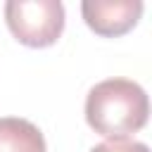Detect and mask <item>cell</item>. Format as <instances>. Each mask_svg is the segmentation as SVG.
<instances>
[{"instance_id": "obj_2", "label": "cell", "mask_w": 152, "mask_h": 152, "mask_svg": "<svg viewBox=\"0 0 152 152\" xmlns=\"http://www.w3.org/2000/svg\"><path fill=\"white\" fill-rule=\"evenodd\" d=\"M5 21L26 48H50L64 31V5L59 0H10Z\"/></svg>"}, {"instance_id": "obj_4", "label": "cell", "mask_w": 152, "mask_h": 152, "mask_svg": "<svg viewBox=\"0 0 152 152\" xmlns=\"http://www.w3.org/2000/svg\"><path fill=\"white\" fill-rule=\"evenodd\" d=\"M0 152H45V138L36 124L19 116L0 119Z\"/></svg>"}, {"instance_id": "obj_5", "label": "cell", "mask_w": 152, "mask_h": 152, "mask_svg": "<svg viewBox=\"0 0 152 152\" xmlns=\"http://www.w3.org/2000/svg\"><path fill=\"white\" fill-rule=\"evenodd\" d=\"M90 152H150V147L135 140H104L95 145Z\"/></svg>"}, {"instance_id": "obj_3", "label": "cell", "mask_w": 152, "mask_h": 152, "mask_svg": "<svg viewBox=\"0 0 152 152\" xmlns=\"http://www.w3.org/2000/svg\"><path fill=\"white\" fill-rule=\"evenodd\" d=\"M145 5L140 0H83L81 2V14L83 21L88 24L90 31H95L102 38H116L128 33Z\"/></svg>"}, {"instance_id": "obj_1", "label": "cell", "mask_w": 152, "mask_h": 152, "mask_svg": "<svg viewBox=\"0 0 152 152\" xmlns=\"http://www.w3.org/2000/svg\"><path fill=\"white\" fill-rule=\"evenodd\" d=\"M147 93L131 78H107L88 90L86 121L107 140H126L138 133L147 124Z\"/></svg>"}]
</instances>
